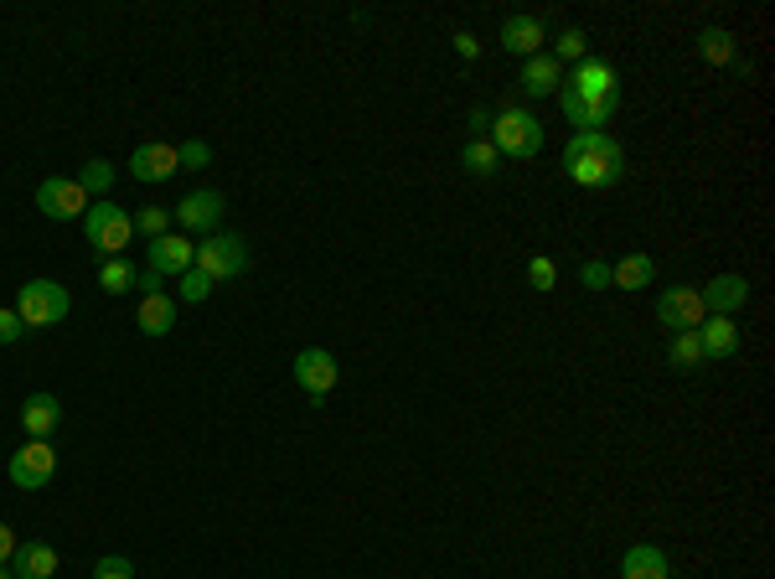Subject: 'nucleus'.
I'll list each match as a JSON object with an SVG mask.
<instances>
[{
	"mask_svg": "<svg viewBox=\"0 0 775 579\" xmlns=\"http://www.w3.org/2000/svg\"><path fill=\"white\" fill-rule=\"evenodd\" d=\"M78 186L88 192V197H104V192L114 186V166H109V160H88V166L78 171Z\"/></svg>",
	"mask_w": 775,
	"mask_h": 579,
	"instance_id": "28",
	"label": "nucleus"
},
{
	"mask_svg": "<svg viewBox=\"0 0 775 579\" xmlns=\"http://www.w3.org/2000/svg\"><path fill=\"white\" fill-rule=\"evenodd\" d=\"M94 579H135V564L124 559V554H104V559L94 564Z\"/></svg>",
	"mask_w": 775,
	"mask_h": 579,
	"instance_id": "34",
	"label": "nucleus"
},
{
	"mask_svg": "<svg viewBox=\"0 0 775 579\" xmlns=\"http://www.w3.org/2000/svg\"><path fill=\"white\" fill-rule=\"evenodd\" d=\"M135 233H145V239L171 233V207H140V213H135Z\"/></svg>",
	"mask_w": 775,
	"mask_h": 579,
	"instance_id": "30",
	"label": "nucleus"
},
{
	"mask_svg": "<svg viewBox=\"0 0 775 579\" xmlns=\"http://www.w3.org/2000/svg\"><path fill=\"white\" fill-rule=\"evenodd\" d=\"M207 275V280H239L243 269H249V243L239 239V233H207V239L197 243V260H192Z\"/></svg>",
	"mask_w": 775,
	"mask_h": 579,
	"instance_id": "5",
	"label": "nucleus"
},
{
	"mask_svg": "<svg viewBox=\"0 0 775 579\" xmlns=\"http://www.w3.org/2000/svg\"><path fill=\"white\" fill-rule=\"evenodd\" d=\"M177 295L186 300V305H197V300H207V295H213V280H207V275H202L197 264H192V269L181 275V290H177Z\"/></svg>",
	"mask_w": 775,
	"mask_h": 579,
	"instance_id": "32",
	"label": "nucleus"
},
{
	"mask_svg": "<svg viewBox=\"0 0 775 579\" xmlns=\"http://www.w3.org/2000/svg\"><path fill=\"white\" fill-rule=\"evenodd\" d=\"M620 575L626 579H673V569H667V554H662L656 543H637V548H626Z\"/></svg>",
	"mask_w": 775,
	"mask_h": 579,
	"instance_id": "21",
	"label": "nucleus"
},
{
	"mask_svg": "<svg viewBox=\"0 0 775 579\" xmlns=\"http://www.w3.org/2000/svg\"><path fill=\"white\" fill-rule=\"evenodd\" d=\"M492 145H497L501 160H533L543 150V124H537L533 109L507 104V109L492 114Z\"/></svg>",
	"mask_w": 775,
	"mask_h": 579,
	"instance_id": "3",
	"label": "nucleus"
},
{
	"mask_svg": "<svg viewBox=\"0 0 775 579\" xmlns=\"http://www.w3.org/2000/svg\"><path fill=\"white\" fill-rule=\"evenodd\" d=\"M181 171V160H177V145H166V141H150V145H140L135 156H130V177L145 181V186H156V181L166 177H177Z\"/></svg>",
	"mask_w": 775,
	"mask_h": 579,
	"instance_id": "12",
	"label": "nucleus"
},
{
	"mask_svg": "<svg viewBox=\"0 0 775 579\" xmlns=\"http://www.w3.org/2000/svg\"><path fill=\"white\" fill-rule=\"evenodd\" d=\"M548 58H564V62H584L590 58V37H584V32H579V26H569V32H564V37H558V47L554 52H548Z\"/></svg>",
	"mask_w": 775,
	"mask_h": 579,
	"instance_id": "29",
	"label": "nucleus"
},
{
	"mask_svg": "<svg viewBox=\"0 0 775 579\" xmlns=\"http://www.w3.org/2000/svg\"><path fill=\"white\" fill-rule=\"evenodd\" d=\"M177 160H181V171H202V166H213V145L186 141V145H177Z\"/></svg>",
	"mask_w": 775,
	"mask_h": 579,
	"instance_id": "33",
	"label": "nucleus"
},
{
	"mask_svg": "<svg viewBox=\"0 0 775 579\" xmlns=\"http://www.w3.org/2000/svg\"><path fill=\"white\" fill-rule=\"evenodd\" d=\"M52 477H58V450H52V439H26L16 456H11V486H21V492H41Z\"/></svg>",
	"mask_w": 775,
	"mask_h": 579,
	"instance_id": "6",
	"label": "nucleus"
},
{
	"mask_svg": "<svg viewBox=\"0 0 775 579\" xmlns=\"http://www.w3.org/2000/svg\"><path fill=\"white\" fill-rule=\"evenodd\" d=\"M290 373H295V383L305 388V399H311V403H326V394H331V388H337V378H341L337 358H331L326 347H305V352L290 362Z\"/></svg>",
	"mask_w": 775,
	"mask_h": 579,
	"instance_id": "7",
	"label": "nucleus"
},
{
	"mask_svg": "<svg viewBox=\"0 0 775 579\" xmlns=\"http://www.w3.org/2000/svg\"><path fill=\"white\" fill-rule=\"evenodd\" d=\"M564 177L574 181V186H590V192L616 186L626 177V156L610 141V130H579L574 141L564 145Z\"/></svg>",
	"mask_w": 775,
	"mask_h": 579,
	"instance_id": "1",
	"label": "nucleus"
},
{
	"mask_svg": "<svg viewBox=\"0 0 775 579\" xmlns=\"http://www.w3.org/2000/svg\"><path fill=\"white\" fill-rule=\"evenodd\" d=\"M456 52H460V58H465V62H476V52H481V41H476V37H471V32H456Z\"/></svg>",
	"mask_w": 775,
	"mask_h": 579,
	"instance_id": "39",
	"label": "nucleus"
},
{
	"mask_svg": "<svg viewBox=\"0 0 775 579\" xmlns=\"http://www.w3.org/2000/svg\"><path fill=\"white\" fill-rule=\"evenodd\" d=\"M0 579H16V575H11V564H0Z\"/></svg>",
	"mask_w": 775,
	"mask_h": 579,
	"instance_id": "41",
	"label": "nucleus"
},
{
	"mask_svg": "<svg viewBox=\"0 0 775 579\" xmlns=\"http://www.w3.org/2000/svg\"><path fill=\"white\" fill-rule=\"evenodd\" d=\"M528 285H533V290H554V285H558V264L548 260V254H533V260H528Z\"/></svg>",
	"mask_w": 775,
	"mask_h": 579,
	"instance_id": "31",
	"label": "nucleus"
},
{
	"mask_svg": "<svg viewBox=\"0 0 775 579\" xmlns=\"http://www.w3.org/2000/svg\"><path fill=\"white\" fill-rule=\"evenodd\" d=\"M492 135V109H471V141H486Z\"/></svg>",
	"mask_w": 775,
	"mask_h": 579,
	"instance_id": "37",
	"label": "nucleus"
},
{
	"mask_svg": "<svg viewBox=\"0 0 775 579\" xmlns=\"http://www.w3.org/2000/svg\"><path fill=\"white\" fill-rule=\"evenodd\" d=\"M460 166H465L471 177H497L501 156H497V145H492V141H471L465 150H460Z\"/></svg>",
	"mask_w": 775,
	"mask_h": 579,
	"instance_id": "25",
	"label": "nucleus"
},
{
	"mask_svg": "<svg viewBox=\"0 0 775 579\" xmlns=\"http://www.w3.org/2000/svg\"><path fill=\"white\" fill-rule=\"evenodd\" d=\"M652 280H656L652 254H626L620 264H610V285H620V290H646Z\"/></svg>",
	"mask_w": 775,
	"mask_h": 579,
	"instance_id": "23",
	"label": "nucleus"
},
{
	"mask_svg": "<svg viewBox=\"0 0 775 579\" xmlns=\"http://www.w3.org/2000/svg\"><path fill=\"white\" fill-rule=\"evenodd\" d=\"M558 104H564V114H569V124H574V135L579 130H605V124L616 120V104L620 99H579V94H569V88H558Z\"/></svg>",
	"mask_w": 775,
	"mask_h": 579,
	"instance_id": "15",
	"label": "nucleus"
},
{
	"mask_svg": "<svg viewBox=\"0 0 775 579\" xmlns=\"http://www.w3.org/2000/svg\"><path fill=\"white\" fill-rule=\"evenodd\" d=\"M99 285L109 290V295H124V290H135V285H140V269L130 260H104Z\"/></svg>",
	"mask_w": 775,
	"mask_h": 579,
	"instance_id": "27",
	"label": "nucleus"
},
{
	"mask_svg": "<svg viewBox=\"0 0 775 579\" xmlns=\"http://www.w3.org/2000/svg\"><path fill=\"white\" fill-rule=\"evenodd\" d=\"M698 58L714 62V68H729V62L739 58V52H735V37H729L724 26H703V32H698Z\"/></svg>",
	"mask_w": 775,
	"mask_h": 579,
	"instance_id": "24",
	"label": "nucleus"
},
{
	"mask_svg": "<svg viewBox=\"0 0 775 579\" xmlns=\"http://www.w3.org/2000/svg\"><path fill=\"white\" fill-rule=\"evenodd\" d=\"M501 47L517 52V58H537V47H543V21L537 16H507L501 21Z\"/></svg>",
	"mask_w": 775,
	"mask_h": 579,
	"instance_id": "20",
	"label": "nucleus"
},
{
	"mask_svg": "<svg viewBox=\"0 0 775 579\" xmlns=\"http://www.w3.org/2000/svg\"><path fill=\"white\" fill-rule=\"evenodd\" d=\"M558 88H564V79H558V62L548 58V52H537V58L522 62V94H528V99H548Z\"/></svg>",
	"mask_w": 775,
	"mask_h": 579,
	"instance_id": "22",
	"label": "nucleus"
},
{
	"mask_svg": "<svg viewBox=\"0 0 775 579\" xmlns=\"http://www.w3.org/2000/svg\"><path fill=\"white\" fill-rule=\"evenodd\" d=\"M68 305H73V300H68V290H62L58 280H26L16 290V316L26 321V331H32V326H58V321H68Z\"/></svg>",
	"mask_w": 775,
	"mask_h": 579,
	"instance_id": "4",
	"label": "nucleus"
},
{
	"mask_svg": "<svg viewBox=\"0 0 775 579\" xmlns=\"http://www.w3.org/2000/svg\"><path fill=\"white\" fill-rule=\"evenodd\" d=\"M222 213H228V197L213 192V186H202V192H186V197L171 207V222H181L186 233H202V239H207L222 222Z\"/></svg>",
	"mask_w": 775,
	"mask_h": 579,
	"instance_id": "9",
	"label": "nucleus"
},
{
	"mask_svg": "<svg viewBox=\"0 0 775 579\" xmlns=\"http://www.w3.org/2000/svg\"><path fill=\"white\" fill-rule=\"evenodd\" d=\"M564 88H569V94H579V99H590V104H600V99H620L616 68H610V62H600V58L574 62V79L564 83Z\"/></svg>",
	"mask_w": 775,
	"mask_h": 579,
	"instance_id": "11",
	"label": "nucleus"
},
{
	"mask_svg": "<svg viewBox=\"0 0 775 579\" xmlns=\"http://www.w3.org/2000/svg\"><path fill=\"white\" fill-rule=\"evenodd\" d=\"M667 362H673L677 373H693V367H703V347H698V331H677L673 347H667Z\"/></svg>",
	"mask_w": 775,
	"mask_h": 579,
	"instance_id": "26",
	"label": "nucleus"
},
{
	"mask_svg": "<svg viewBox=\"0 0 775 579\" xmlns=\"http://www.w3.org/2000/svg\"><path fill=\"white\" fill-rule=\"evenodd\" d=\"M11 575L16 579H52L58 575V548H52V543H16Z\"/></svg>",
	"mask_w": 775,
	"mask_h": 579,
	"instance_id": "17",
	"label": "nucleus"
},
{
	"mask_svg": "<svg viewBox=\"0 0 775 579\" xmlns=\"http://www.w3.org/2000/svg\"><path fill=\"white\" fill-rule=\"evenodd\" d=\"M703 295H698V285H673V290H662L656 295V321L662 326H673V331H698L703 326Z\"/></svg>",
	"mask_w": 775,
	"mask_h": 579,
	"instance_id": "10",
	"label": "nucleus"
},
{
	"mask_svg": "<svg viewBox=\"0 0 775 579\" xmlns=\"http://www.w3.org/2000/svg\"><path fill=\"white\" fill-rule=\"evenodd\" d=\"M579 280H584V290H605V285H610V264L590 260L584 269H579Z\"/></svg>",
	"mask_w": 775,
	"mask_h": 579,
	"instance_id": "36",
	"label": "nucleus"
},
{
	"mask_svg": "<svg viewBox=\"0 0 775 579\" xmlns=\"http://www.w3.org/2000/svg\"><path fill=\"white\" fill-rule=\"evenodd\" d=\"M11 554H16V533L0 522V564H11Z\"/></svg>",
	"mask_w": 775,
	"mask_h": 579,
	"instance_id": "40",
	"label": "nucleus"
},
{
	"mask_svg": "<svg viewBox=\"0 0 775 579\" xmlns=\"http://www.w3.org/2000/svg\"><path fill=\"white\" fill-rule=\"evenodd\" d=\"M140 295H160V290H166V280H160L156 269H140V285H135Z\"/></svg>",
	"mask_w": 775,
	"mask_h": 579,
	"instance_id": "38",
	"label": "nucleus"
},
{
	"mask_svg": "<svg viewBox=\"0 0 775 579\" xmlns=\"http://www.w3.org/2000/svg\"><path fill=\"white\" fill-rule=\"evenodd\" d=\"M21 424H26L32 439H52L62 424V403L52 399V394H32V399L21 403Z\"/></svg>",
	"mask_w": 775,
	"mask_h": 579,
	"instance_id": "18",
	"label": "nucleus"
},
{
	"mask_svg": "<svg viewBox=\"0 0 775 579\" xmlns=\"http://www.w3.org/2000/svg\"><path fill=\"white\" fill-rule=\"evenodd\" d=\"M192 260H197V243L181 239V233H160V239H150V269H156L160 280L166 275H186L192 269Z\"/></svg>",
	"mask_w": 775,
	"mask_h": 579,
	"instance_id": "13",
	"label": "nucleus"
},
{
	"mask_svg": "<svg viewBox=\"0 0 775 579\" xmlns=\"http://www.w3.org/2000/svg\"><path fill=\"white\" fill-rule=\"evenodd\" d=\"M37 207H41V218L73 222L88 213V192L78 186V177H47L37 186Z\"/></svg>",
	"mask_w": 775,
	"mask_h": 579,
	"instance_id": "8",
	"label": "nucleus"
},
{
	"mask_svg": "<svg viewBox=\"0 0 775 579\" xmlns=\"http://www.w3.org/2000/svg\"><path fill=\"white\" fill-rule=\"evenodd\" d=\"M698 347H703V358H735L739 352V326L735 316H703V326H698Z\"/></svg>",
	"mask_w": 775,
	"mask_h": 579,
	"instance_id": "16",
	"label": "nucleus"
},
{
	"mask_svg": "<svg viewBox=\"0 0 775 579\" xmlns=\"http://www.w3.org/2000/svg\"><path fill=\"white\" fill-rule=\"evenodd\" d=\"M698 295H703V311H709V316H735L739 305L750 300V285H744V275H718V280H709Z\"/></svg>",
	"mask_w": 775,
	"mask_h": 579,
	"instance_id": "14",
	"label": "nucleus"
},
{
	"mask_svg": "<svg viewBox=\"0 0 775 579\" xmlns=\"http://www.w3.org/2000/svg\"><path fill=\"white\" fill-rule=\"evenodd\" d=\"M26 337V321L16 316V305H5L0 311V347H11V341H21Z\"/></svg>",
	"mask_w": 775,
	"mask_h": 579,
	"instance_id": "35",
	"label": "nucleus"
},
{
	"mask_svg": "<svg viewBox=\"0 0 775 579\" xmlns=\"http://www.w3.org/2000/svg\"><path fill=\"white\" fill-rule=\"evenodd\" d=\"M135 326L145 337H166V331H177V300L166 295H140V311H135Z\"/></svg>",
	"mask_w": 775,
	"mask_h": 579,
	"instance_id": "19",
	"label": "nucleus"
},
{
	"mask_svg": "<svg viewBox=\"0 0 775 579\" xmlns=\"http://www.w3.org/2000/svg\"><path fill=\"white\" fill-rule=\"evenodd\" d=\"M83 239L99 260H124V249L135 243V218L124 213L120 202H94L83 213Z\"/></svg>",
	"mask_w": 775,
	"mask_h": 579,
	"instance_id": "2",
	"label": "nucleus"
}]
</instances>
